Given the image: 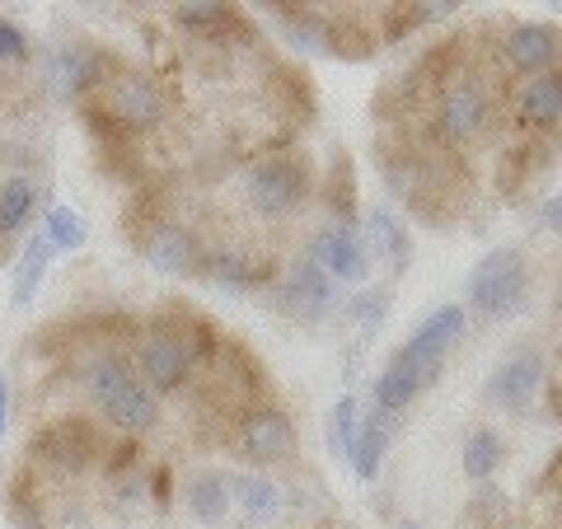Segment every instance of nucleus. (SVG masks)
<instances>
[{
	"instance_id": "a878e982",
	"label": "nucleus",
	"mask_w": 562,
	"mask_h": 529,
	"mask_svg": "<svg viewBox=\"0 0 562 529\" xmlns=\"http://www.w3.org/2000/svg\"><path fill=\"white\" fill-rule=\"evenodd\" d=\"M394 529H427V525H417V520H398Z\"/></svg>"
},
{
	"instance_id": "6ab92c4d",
	"label": "nucleus",
	"mask_w": 562,
	"mask_h": 529,
	"mask_svg": "<svg viewBox=\"0 0 562 529\" xmlns=\"http://www.w3.org/2000/svg\"><path fill=\"white\" fill-rule=\"evenodd\" d=\"M47 262H52V244L47 235H33L29 239V249L20 254V268H14V286H10V300H14V309H24L33 295H38V281L47 272Z\"/></svg>"
},
{
	"instance_id": "9d476101",
	"label": "nucleus",
	"mask_w": 562,
	"mask_h": 529,
	"mask_svg": "<svg viewBox=\"0 0 562 529\" xmlns=\"http://www.w3.org/2000/svg\"><path fill=\"white\" fill-rule=\"evenodd\" d=\"M464 328H469V309L464 305H436L427 319L408 333L403 351H408V357L422 365V375L436 384V380H441V370H446L450 347L464 338Z\"/></svg>"
},
{
	"instance_id": "f3484780",
	"label": "nucleus",
	"mask_w": 562,
	"mask_h": 529,
	"mask_svg": "<svg viewBox=\"0 0 562 529\" xmlns=\"http://www.w3.org/2000/svg\"><path fill=\"white\" fill-rule=\"evenodd\" d=\"M506 460V440L502 431H492V427H473L464 436V479L469 483H487L492 473L502 469Z\"/></svg>"
},
{
	"instance_id": "423d86ee",
	"label": "nucleus",
	"mask_w": 562,
	"mask_h": 529,
	"mask_svg": "<svg viewBox=\"0 0 562 529\" xmlns=\"http://www.w3.org/2000/svg\"><path fill=\"white\" fill-rule=\"evenodd\" d=\"M492 52L512 80H530L562 66V24L543 20H492Z\"/></svg>"
},
{
	"instance_id": "5701e85b",
	"label": "nucleus",
	"mask_w": 562,
	"mask_h": 529,
	"mask_svg": "<svg viewBox=\"0 0 562 529\" xmlns=\"http://www.w3.org/2000/svg\"><path fill=\"white\" fill-rule=\"evenodd\" d=\"M539 221L562 239V198H549V202H543V206H539Z\"/></svg>"
},
{
	"instance_id": "2eb2a0df",
	"label": "nucleus",
	"mask_w": 562,
	"mask_h": 529,
	"mask_svg": "<svg viewBox=\"0 0 562 529\" xmlns=\"http://www.w3.org/2000/svg\"><path fill=\"white\" fill-rule=\"evenodd\" d=\"M231 483H225V473L216 469H202L192 473L188 483V510L198 525H225V516H231Z\"/></svg>"
},
{
	"instance_id": "f8f14e48",
	"label": "nucleus",
	"mask_w": 562,
	"mask_h": 529,
	"mask_svg": "<svg viewBox=\"0 0 562 529\" xmlns=\"http://www.w3.org/2000/svg\"><path fill=\"white\" fill-rule=\"evenodd\" d=\"M231 502L244 510V520H254V525H277L281 516H286V487H277L268 473H258V469H239L231 473Z\"/></svg>"
},
{
	"instance_id": "a211bd4d",
	"label": "nucleus",
	"mask_w": 562,
	"mask_h": 529,
	"mask_svg": "<svg viewBox=\"0 0 562 529\" xmlns=\"http://www.w3.org/2000/svg\"><path fill=\"white\" fill-rule=\"evenodd\" d=\"M33 211H38V188H33L24 173H14V179L0 183V239H14L33 221Z\"/></svg>"
},
{
	"instance_id": "4be33fe9",
	"label": "nucleus",
	"mask_w": 562,
	"mask_h": 529,
	"mask_svg": "<svg viewBox=\"0 0 562 529\" xmlns=\"http://www.w3.org/2000/svg\"><path fill=\"white\" fill-rule=\"evenodd\" d=\"M24 57H29L24 29H14L10 20H0V61H24Z\"/></svg>"
},
{
	"instance_id": "4468645a",
	"label": "nucleus",
	"mask_w": 562,
	"mask_h": 529,
	"mask_svg": "<svg viewBox=\"0 0 562 529\" xmlns=\"http://www.w3.org/2000/svg\"><path fill=\"white\" fill-rule=\"evenodd\" d=\"M366 244H371L375 262H384L394 277H403L413 268V235L403 230V221L390 206H371L366 211Z\"/></svg>"
},
{
	"instance_id": "20e7f679",
	"label": "nucleus",
	"mask_w": 562,
	"mask_h": 529,
	"mask_svg": "<svg viewBox=\"0 0 562 529\" xmlns=\"http://www.w3.org/2000/svg\"><path fill=\"white\" fill-rule=\"evenodd\" d=\"M530 305V262H525L520 244H502L479 258V268L469 272V309L483 324H502Z\"/></svg>"
},
{
	"instance_id": "412c9836",
	"label": "nucleus",
	"mask_w": 562,
	"mask_h": 529,
	"mask_svg": "<svg viewBox=\"0 0 562 529\" xmlns=\"http://www.w3.org/2000/svg\"><path fill=\"white\" fill-rule=\"evenodd\" d=\"M43 235H47L52 249L70 254V249H80V244H85V221L70 206H47V230Z\"/></svg>"
},
{
	"instance_id": "ddd939ff",
	"label": "nucleus",
	"mask_w": 562,
	"mask_h": 529,
	"mask_svg": "<svg viewBox=\"0 0 562 529\" xmlns=\"http://www.w3.org/2000/svg\"><path fill=\"white\" fill-rule=\"evenodd\" d=\"M394 421L390 413H361L357 421V436H351V450H347V469L357 473L361 483H375L380 479V464H384V450H390V440H394Z\"/></svg>"
},
{
	"instance_id": "f03ea898",
	"label": "nucleus",
	"mask_w": 562,
	"mask_h": 529,
	"mask_svg": "<svg viewBox=\"0 0 562 529\" xmlns=\"http://www.w3.org/2000/svg\"><path fill=\"white\" fill-rule=\"evenodd\" d=\"M324 173L314 169V155L305 146H281L249 160L239 169V192L249 216L262 225H291L319 202Z\"/></svg>"
},
{
	"instance_id": "393cba45",
	"label": "nucleus",
	"mask_w": 562,
	"mask_h": 529,
	"mask_svg": "<svg viewBox=\"0 0 562 529\" xmlns=\"http://www.w3.org/2000/svg\"><path fill=\"white\" fill-rule=\"evenodd\" d=\"M5 421H10V384L0 380V436H5Z\"/></svg>"
},
{
	"instance_id": "7ed1b4c3",
	"label": "nucleus",
	"mask_w": 562,
	"mask_h": 529,
	"mask_svg": "<svg viewBox=\"0 0 562 529\" xmlns=\"http://www.w3.org/2000/svg\"><path fill=\"white\" fill-rule=\"evenodd\" d=\"M76 380L94 398V413L122 436H146L160 421V398L146 390V380L132 370L127 351L117 342L85 347L76 361Z\"/></svg>"
},
{
	"instance_id": "6e6552de",
	"label": "nucleus",
	"mask_w": 562,
	"mask_h": 529,
	"mask_svg": "<svg viewBox=\"0 0 562 529\" xmlns=\"http://www.w3.org/2000/svg\"><path fill=\"white\" fill-rule=\"evenodd\" d=\"M543 384H549V347H543L539 338H525L516 342L506 357L492 365L487 375V403L502 413H530L535 398L543 394Z\"/></svg>"
},
{
	"instance_id": "b1692460",
	"label": "nucleus",
	"mask_w": 562,
	"mask_h": 529,
	"mask_svg": "<svg viewBox=\"0 0 562 529\" xmlns=\"http://www.w3.org/2000/svg\"><path fill=\"white\" fill-rule=\"evenodd\" d=\"M543 492H549V497H553V492H562V450L553 454L549 464H543Z\"/></svg>"
},
{
	"instance_id": "9b49d317",
	"label": "nucleus",
	"mask_w": 562,
	"mask_h": 529,
	"mask_svg": "<svg viewBox=\"0 0 562 529\" xmlns=\"http://www.w3.org/2000/svg\"><path fill=\"white\" fill-rule=\"evenodd\" d=\"M33 460H43L52 464L57 473H80V469H90L103 446H99V436L90 421H80V417H66V421H47V427L33 436V446H29Z\"/></svg>"
},
{
	"instance_id": "1a4fd4ad",
	"label": "nucleus",
	"mask_w": 562,
	"mask_h": 529,
	"mask_svg": "<svg viewBox=\"0 0 562 529\" xmlns=\"http://www.w3.org/2000/svg\"><path fill=\"white\" fill-rule=\"evenodd\" d=\"M305 254L319 262L333 281H347V286H366L371 272H375V254H371V244H366V235L357 230V225L324 221L319 230L305 239Z\"/></svg>"
},
{
	"instance_id": "f257e3e1",
	"label": "nucleus",
	"mask_w": 562,
	"mask_h": 529,
	"mask_svg": "<svg viewBox=\"0 0 562 529\" xmlns=\"http://www.w3.org/2000/svg\"><path fill=\"white\" fill-rule=\"evenodd\" d=\"M90 99V127L103 136V146H132V136L160 132L169 117L165 80L150 70L122 66L117 57H109Z\"/></svg>"
},
{
	"instance_id": "0eeeda50",
	"label": "nucleus",
	"mask_w": 562,
	"mask_h": 529,
	"mask_svg": "<svg viewBox=\"0 0 562 529\" xmlns=\"http://www.w3.org/2000/svg\"><path fill=\"white\" fill-rule=\"evenodd\" d=\"M272 305L281 319H291L301 328H319L328 319V309L338 305V281L301 249L295 262H286L281 277L272 281Z\"/></svg>"
},
{
	"instance_id": "aec40b11",
	"label": "nucleus",
	"mask_w": 562,
	"mask_h": 529,
	"mask_svg": "<svg viewBox=\"0 0 562 529\" xmlns=\"http://www.w3.org/2000/svg\"><path fill=\"white\" fill-rule=\"evenodd\" d=\"M357 421H361V403L351 394H342L338 403H333V413H328V450L338 454V460H347L351 436H357Z\"/></svg>"
},
{
	"instance_id": "39448f33",
	"label": "nucleus",
	"mask_w": 562,
	"mask_h": 529,
	"mask_svg": "<svg viewBox=\"0 0 562 529\" xmlns=\"http://www.w3.org/2000/svg\"><path fill=\"white\" fill-rule=\"evenodd\" d=\"M231 446H235V454L249 469L295 464V460H301V427H295L291 413L281 408V403L262 398V403H254V408L235 421Z\"/></svg>"
},
{
	"instance_id": "dca6fc26",
	"label": "nucleus",
	"mask_w": 562,
	"mask_h": 529,
	"mask_svg": "<svg viewBox=\"0 0 562 529\" xmlns=\"http://www.w3.org/2000/svg\"><path fill=\"white\" fill-rule=\"evenodd\" d=\"M390 305H394V286H361L347 300V324H351V333H357V351H361V342H371L380 333Z\"/></svg>"
}]
</instances>
